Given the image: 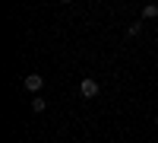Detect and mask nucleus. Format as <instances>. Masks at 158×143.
<instances>
[{"mask_svg":"<svg viewBox=\"0 0 158 143\" xmlns=\"http://www.w3.org/2000/svg\"><path fill=\"white\" fill-rule=\"evenodd\" d=\"M41 86H44L41 73H29V76H25V89H29V92H41Z\"/></svg>","mask_w":158,"mask_h":143,"instance_id":"obj_2","label":"nucleus"},{"mask_svg":"<svg viewBox=\"0 0 158 143\" xmlns=\"http://www.w3.org/2000/svg\"><path fill=\"white\" fill-rule=\"evenodd\" d=\"M155 16H158V7H155V3L142 7V19H155Z\"/></svg>","mask_w":158,"mask_h":143,"instance_id":"obj_3","label":"nucleus"},{"mask_svg":"<svg viewBox=\"0 0 158 143\" xmlns=\"http://www.w3.org/2000/svg\"><path fill=\"white\" fill-rule=\"evenodd\" d=\"M44 105H48V102H44L41 96H35V99H32V111H44Z\"/></svg>","mask_w":158,"mask_h":143,"instance_id":"obj_4","label":"nucleus"},{"mask_svg":"<svg viewBox=\"0 0 158 143\" xmlns=\"http://www.w3.org/2000/svg\"><path fill=\"white\" fill-rule=\"evenodd\" d=\"M155 127H158V118H155Z\"/></svg>","mask_w":158,"mask_h":143,"instance_id":"obj_5","label":"nucleus"},{"mask_svg":"<svg viewBox=\"0 0 158 143\" xmlns=\"http://www.w3.org/2000/svg\"><path fill=\"white\" fill-rule=\"evenodd\" d=\"M98 89H101V86H98V80H92V76H85V80L79 83V92H82L85 99H95V96H98Z\"/></svg>","mask_w":158,"mask_h":143,"instance_id":"obj_1","label":"nucleus"}]
</instances>
